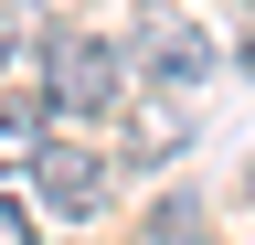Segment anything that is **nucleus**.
<instances>
[{
  "mask_svg": "<svg viewBox=\"0 0 255 245\" xmlns=\"http://www.w3.org/2000/svg\"><path fill=\"white\" fill-rule=\"evenodd\" d=\"M117 96H128L117 43H85V32H75V43H53V107H64V117H107Z\"/></svg>",
  "mask_w": 255,
  "mask_h": 245,
  "instance_id": "nucleus-1",
  "label": "nucleus"
},
{
  "mask_svg": "<svg viewBox=\"0 0 255 245\" xmlns=\"http://www.w3.org/2000/svg\"><path fill=\"white\" fill-rule=\"evenodd\" d=\"M96 203H107V160L96 149H43V213L53 224H85Z\"/></svg>",
  "mask_w": 255,
  "mask_h": 245,
  "instance_id": "nucleus-2",
  "label": "nucleus"
},
{
  "mask_svg": "<svg viewBox=\"0 0 255 245\" xmlns=\"http://www.w3.org/2000/svg\"><path fill=\"white\" fill-rule=\"evenodd\" d=\"M138 53H149L159 75H181V85H191V75L213 64V32H191V21H149V43H138Z\"/></svg>",
  "mask_w": 255,
  "mask_h": 245,
  "instance_id": "nucleus-3",
  "label": "nucleus"
},
{
  "mask_svg": "<svg viewBox=\"0 0 255 245\" xmlns=\"http://www.w3.org/2000/svg\"><path fill=\"white\" fill-rule=\"evenodd\" d=\"M32 149H43V107L21 96V107H0V171H21Z\"/></svg>",
  "mask_w": 255,
  "mask_h": 245,
  "instance_id": "nucleus-4",
  "label": "nucleus"
},
{
  "mask_svg": "<svg viewBox=\"0 0 255 245\" xmlns=\"http://www.w3.org/2000/svg\"><path fill=\"white\" fill-rule=\"evenodd\" d=\"M128 149H138V160H170V149H181V117H170V107H149V117H138V139H128Z\"/></svg>",
  "mask_w": 255,
  "mask_h": 245,
  "instance_id": "nucleus-5",
  "label": "nucleus"
},
{
  "mask_svg": "<svg viewBox=\"0 0 255 245\" xmlns=\"http://www.w3.org/2000/svg\"><path fill=\"white\" fill-rule=\"evenodd\" d=\"M0 245H32V213L21 203H0Z\"/></svg>",
  "mask_w": 255,
  "mask_h": 245,
  "instance_id": "nucleus-6",
  "label": "nucleus"
}]
</instances>
